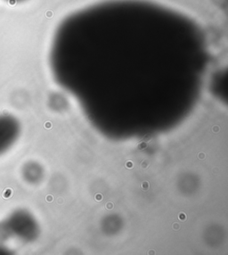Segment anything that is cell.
Wrapping results in <instances>:
<instances>
[{
    "instance_id": "obj_1",
    "label": "cell",
    "mask_w": 228,
    "mask_h": 255,
    "mask_svg": "<svg viewBox=\"0 0 228 255\" xmlns=\"http://www.w3.org/2000/svg\"><path fill=\"white\" fill-rule=\"evenodd\" d=\"M19 124L13 116L0 115V155L7 152L16 140Z\"/></svg>"
},
{
    "instance_id": "obj_2",
    "label": "cell",
    "mask_w": 228,
    "mask_h": 255,
    "mask_svg": "<svg viewBox=\"0 0 228 255\" xmlns=\"http://www.w3.org/2000/svg\"><path fill=\"white\" fill-rule=\"evenodd\" d=\"M5 1H8L10 3H21L25 0H5Z\"/></svg>"
}]
</instances>
